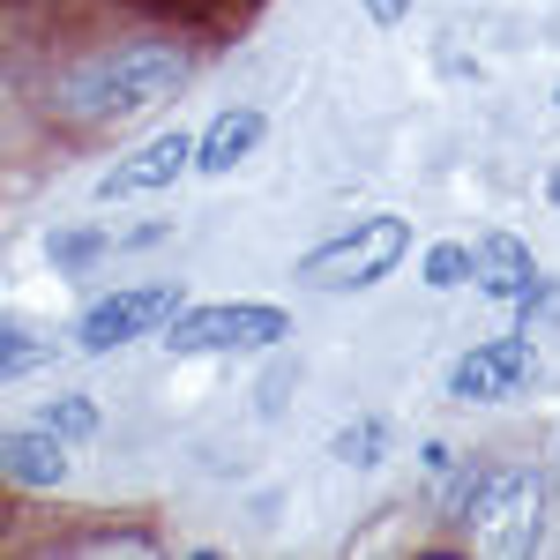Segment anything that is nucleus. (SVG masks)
Masks as SVG:
<instances>
[{
	"instance_id": "nucleus-1",
	"label": "nucleus",
	"mask_w": 560,
	"mask_h": 560,
	"mask_svg": "<svg viewBox=\"0 0 560 560\" xmlns=\"http://www.w3.org/2000/svg\"><path fill=\"white\" fill-rule=\"evenodd\" d=\"M179 83H187V52H173V45H128V52L90 60L83 75L68 83V113L75 120H128L142 105L173 97Z\"/></svg>"
},
{
	"instance_id": "nucleus-2",
	"label": "nucleus",
	"mask_w": 560,
	"mask_h": 560,
	"mask_svg": "<svg viewBox=\"0 0 560 560\" xmlns=\"http://www.w3.org/2000/svg\"><path fill=\"white\" fill-rule=\"evenodd\" d=\"M404 247H411V217L382 210V217H359L337 240H322V247L300 261V277L314 292H366V284H382L388 269L404 261Z\"/></svg>"
},
{
	"instance_id": "nucleus-3",
	"label": "nucleus",
	"mask_w": 560,
	"mask_h": 560,
	"mask_svg": "<svg viewBox=\"0 0 560 560\" xmlns=\"http://www.w3.org/2000/svg\"><path fill=\"white\" fill-rule=\"evenodd\" d=\"M284 337H292L284 306H261V300L195 306V314H173V322H165V351H179V359H217V351H277Z\"/></svg>"
},
{
	"instance_id": "nucleus-4",
	"label": "nucleus",
	"mask_w": 560,
	"mask_h": 560,
	"mask_svg": "<svg viewBox=\"0 0 560 560\" xmlns=\"http://www.w3.org/2000/svg\"><path fill=\"white\" fill-rule=\"evenodd\" d=\"M471 538L486 553H530L538 546V478L530 471H486L471 501Z\"/></svg>"
},
{
	"instance_id": "nucleus-5",
	"label": "nucleus",
	"mask_w": 560,
	"mask_h": 560,
	"mask_svg": "<svg viewBox=\"0 0 560 560\" xmlns=\"http://www.w3.org/2000/svg\"><path fill=\"white\" fill-rule=\"evenodd\" d=\"M179 314V284H135V292H105V300L83 306V322H75V345L83 351H120L135 337H150V329H165Z\"/></svg>"
},
{
	"instance_id": "nucleus-6",
	"label": "nucleus",
	"mask_w": 560,
	"mask_h": 560,
	"mask_svg": "<svg viewBox=\"0 0 560 560\" xmlns=\"http://www.w3.org/2000/svg\"><path fill=\"white\" fill-rule=\"evenodd\" d=\"M530 374H538V345H530V329H516V337H493V345L464 351V359L448 366V396H464V404H501V396H516Z\"/></svg>"
},
{
	"instance_id": "nucleus-7",
	"label": "nucleus",
	"mask_w": 560,
	"mask_h": 560,
	"mask_svg": "<svg viewBox=\"0 0 560 560\" xmlns=\"http://www.w3.org/2000/svg\"><path fill=\"white\" fill-rule=\"evenodd\" d=\"M179 173H195V142L179 128H165V135H150L135 158H120L113 173L97 179V202H135V195H165Z\"/></svg>"
},
{
	"instance_id": "nucleus-8",
	"label": "nucleus",
	"mask_w": 560,
	"mask_h": 560,
	"mask_svg": "<svg viewBox=\"0 0 560 560\" xmlns=\"http://www.w3.org/2000/svg\"><path fill=\"white\" fill-rule=\"evenodd\" d=\"M68 433L52 427H15L8 441H0V471H8V486H23V493H45V486H60L68 478V448H60Z\"/></svg>"
},
{
	"instance_id": "nucleus-9",
	"label": "nucleus",
	"mask_w": 560,
	"mask_h": 560,
	"mask_svg": "<svg viewBox=\"0 0 560 560\" xmlns=\"http://www.w3.org/2000/svg\"><path fill=\"white\" fill-rule=\"evenodd\" d=\"M486 300H523L530 284H538V261H530V247H523L516 232H486L478 240V277H471Z\"/></svg>"
},
{
	"instance_id": "nucleus-10",
	"label": "nucleus",
	"mask_w": 560,
	"mask_h": 560,
	"mask_svg": "<svg viewBox=\"0 0 560 560\" xmlns=\"http://www.w3.org/2000/svg\"><path fill=\"white\" fill-rule=\"evenodd\" d=\"M261 135H269V120H261L255 105H232V113H217L210 120V135L195 142V173H210V179H224L247 150H255Z\"/></svg>"
},
{
	"instance_id": "nucleus-11",
	"label": "nucleus",
	"mask_w": 560,
	"mask_h": 560,
	"mask_svg": "<svg viewBox=\"0 0 560 560\" xmlns=\"http://www.w3.org/2000/svg\"><path fill=\"white\" fill-rule=\"evenodd\" d=\"M388 441H396V427H388V419H351V427H337L329 456H337V464H351V471H374V464L388 456Z\"/></svg>"
},
{
	"instance_id": "nucleus-12",
	"label": "nucleus",
	"mask_w": 560,
	"mask_h": 560,
	"mask_svg": "<svg viewBox=\"0 0 560 560\" xmlns=\"http://www.w3.org/2000/svg\"><path fill=\"white\" fill-rule=\"evenodd\" d=\"M45 359H52V337H38L31 322H8V329H0V374H8V382H23Z\"/></svg>"
},
{
	"instance_id": "nucleus-13",
	"label": "nucleus",
	"mask_w": 560,
	"mask_h": 560,
	"mask_svg": "<svg viewBox=\"0 0 560 560\" xmlns=\"http://www.w3.org/2000/svg\"><path fill=\"white\" fill-rule=\"evenodd\" d=\"M105 247H113L105 224H90V232H52V240H45V261L75 277V269H90V261H105Z\"/></svg>"
},
{
	"instance_id": "nucleus-14",
	"label": "nucleus",
	"mask_w": 560,
	"mask_h": 560,
	"mask_svg": "<svg viewBox=\"0 0 560 560\" xmlns=\"http://www.w3.org/2000/svg\"><path fill=\"white\" fill-rule=\"evenodd\" d=\"M419 277H427L433 292H456L464 277H478V247H464V240H441V247H427Z\"/></svg>"
},
{
	"instance_id": "nucleus-15",
	"label": "nucleus",
	"mask_w": 560,
	"mask_h": 560,
	"mask_svg": "<svg viewBox=\"0 0 560 560\" xmlns=\"http://www.w3.org/2000/svg\"><path fill=\"white\" fill-rule=\"evenodd\" d=\"M45 427L68 433V441H90V433H97V404H90V396H52V404H45Z\"/></svg>"
},
{
	"instance_id": "nucleus-16",
	"label": "nucleus",
	"mask_w": 560,
	"mask_h": 560,
	"mask_svg": "<svg viewBox=\"0 0 560 560\" xmlns=\"http://www.w3.org/2000/svg\"><path fill=\"white\" fill-rule=\"evenodd\" d=\"M366 15H374V23H382V31H396V23H404V15H411V0H366Z\"/></svg>"
},
{
	"instance_id": "nucleus-17",
	"label": "nucleus",
	"mask_w": 560,
	"mask_h": 560,
	"mask_svg": "<svg viewBox=\"0 0 560 560\" xmlns=\"http://www.w3.org/2000/svg\"><path fill=\"white\" fill-rule=\"evenodd\" d=\"M546 202H553V210H560V165H553V173H546Z\"/></svg>"
},
{
	"instance_id": "nucleus-18",
	"label": "nucleus",
	"mask_w": 560,
	"mask_h": 560,
	"mask_svg": "<svg viewBox=\"0 0 560 560\" xmlns=\"http://www.w3.org/2000/svg\"><path fill=\"white\" fill-rule=\"evenodd\" d=\"M553 478H560V448H553Z\"/></svg>"
},
{
	"instance_id": "nucleus-19",
	"label": "nucleus",
	"mask_w": 560,
	"mask_h": 560,
	"mask_svg": "<svg viewBox=\"0 0 560 560\" xmlns=\"http://www.w3.org/2000/svg\"><path fill=\"white\" fill-rule=\"evenodd\" d=\"M553 97H560V90H553Z\"/></svg>"
}]
</instances>
